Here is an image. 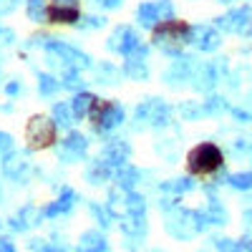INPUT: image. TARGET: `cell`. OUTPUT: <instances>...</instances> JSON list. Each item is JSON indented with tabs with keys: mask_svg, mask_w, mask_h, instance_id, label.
Returning a JSON list of instances; mask_svg holds the SVG:
<instances>
[{
	"mask_svg": "<svg viewBox=\"0 0 252 252\" xmlns=\"http://www.w3.org/2000/svg\"><path fill=\"white\" fill-rule=\"evenodd\" d=\"M81 15L78 0H48L46 3V18L51 23H76Z\"/></svg>",
	"mask_w": 252,
	"mask_h": 252,
	"instance_id": "cell-3",
	"label": "cell"
},
{
	"mask_svg": "<svg viewBox=\"0 0 252 252\" xmlns=\"http://www.w3.org/2000/svg\"><path fill=\"white\" fill-rule=\"evenodd\" d=\"M189 26L182 23V20H161V23L154 28V40H182L187 35Z\"/></svg>",
	"mask_w": 252,
	"mask_h": 252,
	"instance_id": "cell-4",
	"label": "cell"
},
{
	"mask_svg": "<svg viewBox=\"0 0 252 252\" xmlns=\"http://www.w3.org/2000/svg\"><path fill=\"white\" fill-rule=\"evenodd\" d=\"M94 103H96V98H94V96H89V94H83V96H78V98H76V103H73V109H76V114H91V109H94Z\"/></svg>",
	"mask_w": 252,
	"mask_h": 252,
	"instance_id": "cell-6",
	"label": "cell"
},
{
	"mask_svg": "<svg viewBox=\"0 0 252 252\" xmlns=\"http://www.w3.org/2000/svg\"><path fill=\"white\" fill-rule=\"evenodd\" d=\"M89 116H91V121L96 126H109V124L119 121V109H116V103H111V101H98L96 98Z\"/></svg>",
	"mask_w": 252,
	"mask_h": 252,
	"instance_id": "cell-5",
	"label": "cell"
},
{
	"mask_svg": "<svg viewBox=\"0 0 252 252\" xmlns=\"http://www.w3.org/2000/svg\"><path fill=\"white\" fill-rule=\"evenodd\" d=\"M232 184H235V187H240V189H252V172L232 177Z\"/></svg>",
	"mask_w": 252,
	"mask_h": 252,
	"instance_id": "cell-7",
	"label": "cell"
},
{
	"mask_svg": "<svg viewBox=\"0 0 252 252\" xmlns=\"http://www.w3.org/2000/svg\"><path fill=\"white\" fill-rule=\"evenodd\" d=\"M220 164H222V152H220V146L212 144V141L197 144L194 149L187 154V172L197 174V177L212 174Z\"/></svg>",
	"mask_w": 252,
	"mask_h": 252,
	"instance_id": "cell-1",
	"label": "cell"
},
{
	"mask_svg": "<svg viewBox=\"0 0 252 252\" xmlns=\"http://www.w3.org/2000/svg\"><path fill=\"white\" fill-rule=\"evenodd\" d=\"M56 136H58L56 124L48 116H33L26 126V141L31 149H48L56 141Z\"/></svg>",
	"mask_w": 252,
	"mask_h": 252,
	"instance_id": "cell-2",
	"label": "cell"
}]
</instances>
